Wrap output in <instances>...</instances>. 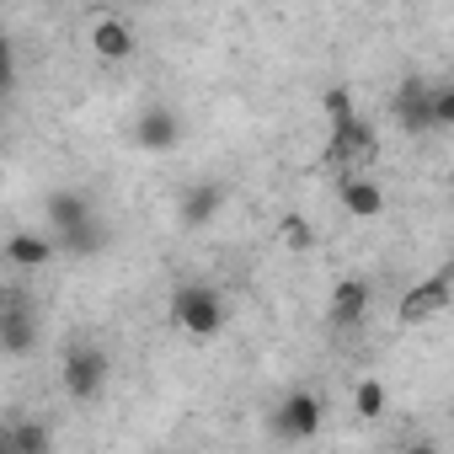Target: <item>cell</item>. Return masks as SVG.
<instances>
[{
    "label": "cell",
    "mask_w": 454,
    "mask_h": 454,
    "mask_svg": "<svg viewBox=\"0 0 454 454\" xmlns=\"http://www.w3.org/2000/svg\"><path fill=\"white\" fill-rule=\"evenodd\" d=\"M449 305H454V284H449V278H422V284H411V289L401 294L395 316H401V326H422V321L443 316Z\"/></svg>",
    "instance_id": "8992f818"
},
{
    "label": "cell",
    "mask_w": 454,
    "mask_h": 454,
    "mask_svg": "<svg viewBox=\"0 0 454 454\" xmlns=\"http://www.w3.org/2000/svg\"><path fill=\"white\" fill-rule=\"evenodd\" d=\"M406 454H443V449H438V443H411Z\"/></svg>",
    "instance_id": "ffe728a7"
},
{
    "label": "cell",
    "mask_w": 454,
    "mask_h": 454,
    "mask_svg": "<svg viewBox=\"0 0 454 454\" xmlns=\"http://www.w3.org/2000/svg\"><path fill=\"white\" fill-rule=\"evenodd\" d=\"M43 214H49V231H54V241L65 247V252H81V257H91V252H102V224H97V208H91V198L86 192H70V187H59V192H49L43 198Z\"/></svg>",
    "instance_id": "6da1fadb"
},
{
    "label": "cell",
    "mask_w": 454,
    "mask_h": 454,
    "mask_svg": "<svg viewBox=\"0 0 454 454\" xmlns=\"http://www.w3.org/2000/svg\"><path fill=\"white\" fill-rule=\"evenodd\" d=\"M171 321L187 337H219L224 332V294L214 284H182V289H171Z\"/></svg>",
    "instance_id": "3957f363"
},
{
    "label": "cell",
    "mask_w": 454,
    "mask_h": 454,
    "mask_svg": "<svg viewBox=\"0 0 454 454\" xmlns=\"http://www.w3.org/2000/svg\"><path fill=\"white\" fill-rule=\"evenodd\" d=\"M107 374H113V364H107V353H102L97 342H70V348H65L59 385H65L70 401H97V395L107 390Z\"/></svg>",
    "instance_id": "277c9868"
},
{
    "label": "cell",
    "mask_w": 454,
    "mask_h": 454,
    "mask_svg": "<svg viewBox=\"0 0 454 454\" xmlns=\"http://www.w3.org/2000/svg\"><path fill=\"white\" fill-rule=\"evenodd\" d=\"M219 203H224V192H219L214 182H203V187H187V192H182L176 214H182L187 231H198V224H208V219H214V208H219Z\"/></svg>",
    "instance_id": "5bb4252c"
},
{
    "label": "cell",
    "mask_w": 454,
    "mask_h": 454,
    "mask_svg": "<svg viewBox=\"0 0 454 454\" xmlns=\"http://www.w3.org/2000/svg\"><path fill=\"white\" fill-rule=\"evenodd\" d=\"M0 348H6L12 358H27L38 348V316L22 305V294H12L6 310H0Z\"/></svg>",
    "instance_id": "ba28073f"
},
{
    "label": "cell",
    "mask_w": 454,
    "mask_h": 454,
    "mask_svg": "<svg viewBox=\"0 0 454 454\" xmlns=\"http://www.w3.org/2000/svg\"><path fill=\"white\" fill-rule=\"evenodd\" d=\"M129 134H134L139 150H155V155H160V150H176V145H182V118H176L171 107H145Z\"/></svg>",
    "instance_id": "9c48e42d"
},
{
    "label": "cell",
    "mask_w": 454,
    "mask_h": 454,
    "mask_svg": "<svg viewBox=\"0 0 454 454\" xmlns=\"http://www.w3.org/2000/svg\"><path fill=\"white\" fill-rule=\"evenodd\" d=\"M380 155V134H374V123H364V118H353V123H337L332 134H326V150H321V160L348 182V176H364V166Z\"/></svg>",
    "instance_id": "7a4b0ae2"
},
{
    "label": "cell",
    "mask_w": 454,
    "mask_h": 454,
    "mask_svg": "<svg viewBox=\"0 0 454 454\" xmlns=\"http://www.w3.org/2000/svg\"><path fill=\"white\" fill-rule=\"evenodd\" d=\"M321 422H326V406H321V395H316V390H289V395L278 401V411H273V433H278V438H289V443L316 438V433H321Z\"/></svg>",
    "instance_id": "5b68a950"
},
{
    "label": "cell",
    "mask_w": 454,
    "mask_h": 454,
    "mask_svg": "<svg viewBox=\"0 0 454 454\" xmlns=\"http://www.w3.org/2000/svg\"><path fill=\"white\" fill-rule=\"evenodd\" d=\"M86 43H91V54L97 59H107V65H123V59H134V27L123 22V17H113V12H102V17H91V27H86Z\"/></svg>",
    "instance_id": "52a82bcc"
},
{
    "label": "cell",
    "mask_w": 454,
    "mask_h": 454,
    "mask_svg": "<svg viewBox=\"0 0 454 454\" xmlns=\"http://www.w3.org/2000/svg\"><path fill=\"white\" fill-rule=\"evenodd\" d=\"M433 129H454V81L433 86Z\"/></svg>",
    "instance_id": "d6986e66"
},
{
    "label": "cell",
    "mask_w": 454,
    "mask_h": 454,
    "mask_svg": "<svg viewBox=\"0 0 454 454\" xmlns=\"http://www.w3.org/2000/svg\"><path fill=\"white\" fill-rule=\"evenodd\" d=\"M54 252H59V241H54V236H38V231H12V236H6V262L22 268V273L49 268Z\"/></svg>",
    "instance_id": "7c38bea8"
},
{
    "label": "cell",
    "mask_w": 454,
    "mask_h": 454,
    "mask_svg": "<svg viewBox=\"0 0 454 454\" xmlns=\"http://www.w3.org/2000/svg\"><path fill=\"white\" fill-rule=\"evenodd\" d=\"M337 192H342V208H348L353 219H380V214H385V187H380L374 176H348Z\"/></svg>",
    "instance_id": "4fadbf2b"
},
{
    "label": "cell",
    "mask_w": 454,
    "mask_h": 454,
    "mask_svg": "<svg viewBox=\"0 0 454 454\" xmlns=\"http://www.w3.org/2000/svg\"><path fill=\"white\" fill-rule=\"evenodd\" d=\"M364 316H369V284H364V278H342V284H332L326 321H332L337 332H353Z\"/></svg>",
    "instance_id": "30bf717a"
},
{
    "label": "cell",
    "mask_w": 454,
    "mask_h": 454,
    "mask_svg": "<svg viewBox=\"0 0 454 454\" xmlns=\"http://www.w3.org/2000/svg\"><path fill=\"white\" fill-rule=\"evenodd\" d=\"M385 406H390V395H385V380L364 374V380L353 385V417H358V422H380V417H385Z\"/></svg>",
    "instance_id": "9a60e30c"
},
{
    "label": "cell",
    "mask_w": 454,
    "mask_h": 454,
    "mask_svg": "<svg viewBox=\"0 0 454 454\" xmlns=\"http://www.w3.org/2000/svg\"><path fill=\"white\" fill-rule=\"evenodd\" d=\"M278 236H284V247H289V252H310V247H316V231H310V219H300V214H284Z\"/></svg>",
    "instance_id": "e0dca14e"
},
{
    "label": "cell",
    "mask_w": 454,
    "mask_h": 454,
    "mask_svg": "<svg viewBox=\"0 0 454 454\" xmlns=\"http://www.w3.org/2000/svg\"><path fill=\"white\" fill-rule=\"evenodd\" d=\"M395 123L406 134H427L433 129V86L427 81H401V91H395Z\"/></svg>",
    "instance_id": "8fae6325"
},
{
    "label": "cell",
    "mask_w": 454,
    "mask_h": 454,
    "mask_svg": "<svg viewBox=\"0 0 454 454\" xmlns=\"http://www.w3.org/2000/svg\"><path fill=\"white\" fill-rule=\"evenodd\" d=\"M54 449V433L43 422H17L6 433V454H49Z\"/></svg>",
    "instance_id": "2e32d148"
},
{
    "label": "cell",
    "mask_w": 454,
    "mask_h": 454,
    "mask_svg": "<svg viewBox=\"0 0 454 454\" xmlns=\"http://www.w3.org/2000/svg\"><path fill=\"white\" fill-rule=\"evenodd\" d=\"M321 107H326L332 129H337V123H353V118H358V113H353V91H348V86H326V91H321Z\"/></svg>",
    "instance_id": "ac0fdd59"
}]
</instances>
